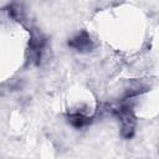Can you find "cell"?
<instances>
[{"label": "cell", "instance_id": "2", "mask_svg": "<svg viewBox=\"0 0 159 159\" xmlns=\"http://www.w3.org/2000/svg\"><path fill=\"white\" fill-rule=\"evenodd\" d=\"M68 45H70L72 48L77 50V51H88V50H91V48L93 47L92 40H91L89 35H88L86 31H83V32L78 34L77 36H75V37L68 42Z\"/></svg>", "mask_w": 159, "mask_h": 159}, {"label": "cell", "instance_id": "1", "mask_svg": "<svg viewBox=\"0 0 159 159\" xmlns=\"http://www.w3.org/2000/svg\"><path fill=\"white\" fill-rule=\"evenodd\" d=\"M117 116L119 117L122 122V133L125 138H130L134 133V127H135V118L132 112V108L124 106L119 108L117 112Z\"/></svg>", "mask_w": 159, "mask_h": 159}, {"label": "cell", "instance_id": "3", "mask_svg": "<svg viewBox=\"0 0 159 159\" xmlns=\"http://www.w3.org/2000/svg\"><path fill=\"white\" fill-rule=\"evenodd\" d=\"M68 119H70V123L76 128H82L91 122V118H88L81 113H73L68 117Z\"/></svg>", "mask_w": 159, "mask_h": 159}]
</instances>
